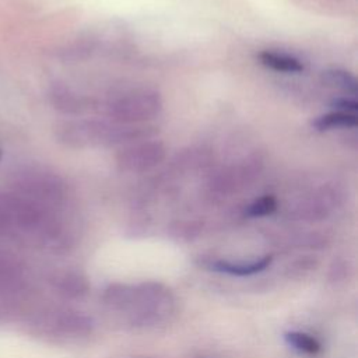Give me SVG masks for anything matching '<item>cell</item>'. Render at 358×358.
<instances>
[{
  "mask_svg": "<svg viewBox=\"0 0 358 358\" xmlns=\"http://www.w3.org/2000/svg\"><path fill=\"white\" fill-rule=\"evenodd\" d=\"M277 210V200L271 194H264L256 200H253L245 210V214L252 218L266 217L273 214Z\"/></svg>",
  "mask_w": 358,
  "mask_h": 358,
  "instance_id": "19",
  "label": "cell"
},
{
  "mask_svg": "<svg viewBox=\"0 0 358 358\" xmlns=\"http://www.w3.org/2000/svg\"><path fill=\"white\" fill-rule=\"evenodd\" d=\"M264 161L259 154L245 157L228 166L213 172L207 180V193L210 197L222 199L243 189L252 183L263 171Z\"/></svg>",
  "mask_w": 358,
  "mask_h": 358,
  "instance_id": "5",
  "label": "cell"
},
{
  "mask_svg": "<svg viewBox=\"0 0 358 358\" xmlns=\"http://www.w3.org/2000/svg\"><path fill=\"white\" fill-rule=\"evenodd\" d=\"M110 123L95 119H77L63 122L56 129V138L69 148L106 145Z\"/></svg>",
  "mask_w": 358,
  "mask_h": 358,
  "instance_id": "7",
  "label": "cell"
},
{
  "mask_svg": "<svg viewBox=\"0 0 358 358\" xmlns=\"http://www.w3.org/2000/svg\"><path fill=\"white\" fill-rule=\"evenodd\" d=\"M131 291H133V285L115 282V284H110L105 288L103 295H102V301L110 309L124 312L127 309L129 303H130Z\"/></svg>",
  "mask_w": 358,
  "mask_h": 358,
  "instance_id": "17",
  "label": "cell"
},
{
  "mask_svg": "<svg viewBox=\"0 0 358 358\" xmlns=\"http://www.w3.org/2000/svg\"><path fill=\"white\" fill-rule=\"evenodd\" d=\"M49 101L55 109L64 115H78L85 109L84 99L63 83L52 84Z\"/></svg>",
  "mask_w": 358,
  "mask_h": 358,
  "instance_id": "10",
  "label": "cell"
},
{
  "mask_svg": "<svg viewBox=\"0 0 358 358\" xmlns=\"http://www.w3.org/2000/svg\"><path fill=\"white\" fill-rule=\"evenodd\" d=\"M175 299L172 292L161 282L145 281L133 285L127 309L129 320L136 327L157 326L172 315Z\"/></svg>",
  "mask_w": 358,
  "mask_h": 358,
  "instance_id": "2",
  "label": "cell"
},
{
  "mask_svg": "<svg viewBox=\"0 0 358 358\" xmlns=\"http://www.w3.org/2000/svg\"><path fill=\"white\" fill-rule=\"evenodd\" d=\"M15 193L46 207H56L67 197V186L60 175L43 166H24L14 173Z\"/></svg>",
  "mask_w": 358,
  "mask_h": 358,
  "instance_id": "3",
  "label": "cell"
},
{
  "mask_svg": "<svg viewBox=\"0 0 358 358\" xmlns=\"http://www.w3.org/2000/svg\"><path fill=\"white\" fill-rule=\"evenodd\" d=\"M1 155H3V154H1V150H0V159H1Z\"/></svg>",
  "mask_w": 358,
  "mask_h": 358,
  "instance_id": "22",
  "label": "cell"
},
{
  "mask_svg": "<svg viewBox=\"0 0 358 358\" xmlns=\"http://www.w3.org/2000/svg\"><path fill=\"white\" fill-rule=\"evenodd\" d=\"M164 102L158 91L138 88L124 92L106 105V115L113 123L143 124L157 117L162 110Z\"/></svg>",
  "mask_w": 358,
  "mask_h": 358,
  "instance_id": "4",
  "label": "cell"
},
{
  "mask_svg": "<svg viewBox=\"0 0 358 358\" xmlns=\"http://www.w3.org/2000/svg\"><path fill=\"white\" fill-rule=\"evenodd\" d=\"M284 340L288 345L305 354H317L320 351V343L313 336L303 331H287Z\"/></svg>",
  "mask_w": 358,
  "mask_h": 358,
  "instance_id": "18",
  "label": "cell"
},
{
  "mask_svg": "<svg viewBox=\"0 0 358 358\" xmlns=\"http://www.w3.org/2000/svg\"><path fill=\"white\" fill-rule=\"evenodd\" d=\"M199 232H200V225L193 221H179L172 224L171 227V235L182 241H190L196 238Z\"/></svg>",
  "mask_w": 358,
  "mask_h": 358,
  "instance_id": "20",
  "label": "cell"
},
{
  "mask_svg": "<svg viewBox=\"0 0 358 358\" xmlns=\"http://www.w3.org/2000/svg\"><path fill=\"white\" fill-rule=\"evenodd\" d=\"M52 281L55 288L66 298H83L90 289L87 278L76 271L60 273Z\"/></svg>",
  "mask_w": 358,
  "mask_h": 358,
  "instance_id": "13",
  "label": "cell"
},
{
  "mask_svg": "<svg viewBox=\"0 0 358 358\" xmlns=\"http://www.w3.org/2000/svg\"><path fill=\"white\" fill-rule=\"evenodd\" d=\"M273 262V256L271 255H266L263 257H259L257 260L253 262H228V260H214L210 263V268L218 273H227L231 275H239V277H245V275H252L256 273H260L263 270H266Z\"/></svg>",
  "mask_w": 358,
  "mask_h": 358,
  "instance_id": "12",
  "label": "cell"
},
{
  "mask_svg": "<svg viewBox=\"0 0 358 358\" xmlns=\"http://www.w3.org/2000/svg\"><path fill=\"white\" fill-rule=\"evenodd\" d=\"M166 157V147L159 140H143L129 144L115 155V165L127 173H141L159 165Z\"/></svg>",
  "mask_w": 358,
  "mask_h": 358,
  "instance_id": "6",
  "label": "cell"
},
{
  "mask_svg": "<svg viewBox=\"0 0 358 358\" xmlns=\"http://www.w3.org/2000/svg\"><path fill=\"white\" fill-rule=\"evenodd\" d=\"M49 326L56 334L62 337H71V338L85 337L92 331V323L90 317H87L85 315H81L80 312H71V310L57 312Z\"/></svg>",
  "mask_w": 358,
  "mask_h": 358,
  "instance_id": "9",
  "label": "cell"
},
{
  "mask_svg": "<svg viewBox=\"0 0 358 358\" xmlns=\"http://www.w3.org/2000/svg\"><path fill=\"white\" fill-rule=\"evenodd\" d=\"M333 106L337 108V110H343V112H350V113H355L358 103L354 99H348V98H338L336 101H333Z\"/></svg>",
  "mask_w": 358,
  "mask_h": 358,
  "instance_id": "21",
  "label": "cell"
},
{
  "mask_svg": "<svg viewBox=\"0 0 358 358\" xmlns=\"http://www.w3.org/2000/svg\"><path fill=\"white\" fill-rule=\"evenodd\" d=\"M320 81L323 85L341 91L344 94H351L355 95L358 90V83L357 78L347 70L344 69H329L324 70L320 74Z\"/></svg>",
  "mask_w": 358,
  "mask_h": 358,
  "instance_id": "15",
  "label": "cell"
},
{
  "mask_svg": "<svg viewBox=\"0 0 358 358\" xmlns=\"http://www.w3.org/2000/svg\"><path fill=\"white\" fill-rule=\"evenodd\" d=\"M358 123L357 113L343 112V110H331L317 116L312 122V127L317 131H327L338 127H355Z\"/></svg>",
  "mask_w": 358,
  "mask_h": 358,
  "instance_id": "16",
  "label": "cell"
},
{
  "mask_svg": "<svg viewBox=\"0 0 358 358\" xmlns=\"http://www.w3.org/2000/svg\"><path fill=\"white\" fill-rule=\"evenodd\" d=\"M259 60L268 69L282 73H301L303 70V63L288 53L274 52V50H263L259 53Z\"/></svg>",
  "mask_w": 358,
  "mask_h": 358,
  "instance_id": "14",
  "label": "cell"
},
{
  "mask_svg": "<svg viewBox=\"0 0 358 358\" xmlns=\"http://www.w3.org/2000/svg\"><path fill=\"white\" fill-rule=\"evenodd\" d=\"M340 194L337 189L323 186L313 192V194L301 200L294 208L292 215L298 220L305 221H320L324 220L330 211L337 206Z\"/></svg>",
  "mask_w": 358,
  "mask_h": 358,
  "instance_id": "8",
  "label": "cell"
},
{
  "mask_svg": "<svg viewBox=\"0 0 358 358\" xmlns=\"http://www.w3.org/2000/svg\"><path fill=\"white\" fill-rule=\"evenodd\" d=\"M0 231L32 238L49 248H62L69 241V234L53 208L15 192L0 193Z\"/></svg>",
  "mask_w": 358,
  "mask_h": 358,
  "instance_id": "1",
  "label": "cell"
},
{
  "mask_svg": "<svg viewBox=\"0 0 358 358\" xmlns=\"http://www.w3.org/2000/svg\"><path fill=\"white\" fill-rule=\"evenodd\" d=\"M214 155L204 147H189L182 150L173 158V166L180 172H194L211 165Z\"/></svg>",
  "mask_w": 358,
  "mask_h": 358,
  "instance_id": "11",
  "label": "cell"
}]
</instances>
